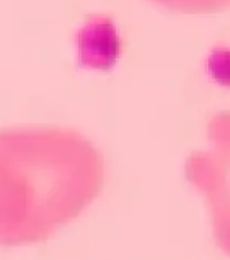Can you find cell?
I'll return each instance as SVG.
<instances>
[{
	"mask_svg": "<svg viewBox=\"0 0 230 260\" xmlns=\"http://www.w3.org/2000/svg\"><path fill=\"white\" fill-rule=\"evenodd\" d=\"M106 162L84 134L64 127L0 130V247L46 241L101 194Z\"/></svg>",
	"mask_w": 230,
	"mask_h": 260,
	"instance_id": "cell-1",
	"label": "cell"
},
{
	"mask_svg": "<svg viewBox=\"0 0 230 260\" xmlns=\"http://www.w3.org/2000/svg\"><path fill=\"white\" fill-rule=\"evenodd\" d=\"M184 175L206 202L217 247L230 256V111L211 118L207 145L188 156Z\"/></svg>",
	"mask_w": 230,
	"mask_h": 260,
	"instance_id": "cell-2",
	"label": "cell"
},
{
	"mask_svg": "<svg viewBox=\"0 0 230 260\" xmlns=\"http://www.w3.org/2000/svg\"><path fill=\"white\" fill-rule=\"evenodd\" d=\"M160 7L183 14H210L230 7V0H149Z\"/></svg>",
	"mask_w": 230,
	"mask_h": 260,
	"instance_id": "cell-3",
	"label": "cell"
}]
</instances>
